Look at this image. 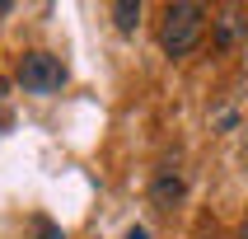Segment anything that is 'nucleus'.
<instances>
[{
    "instance_id": "obj_1",
    "label": "nucleus",
    "mask_w": 248,
    "mask_h": 239,
    "mask_svg": "<svg viewBox=\"0 0 248 239\" xmlns=\"http://www.w3.org/2000/svg\"><path fill=\"white\" fill-rule=\"evenodd\" d=\"M206 33V10L192 5V0H183V5H169L164 10V28H159V47L169 56H187L202 42Z\"/></svg>"
},
{
    "instance_id": "obj_2",
    "label": "nucleus",
    "mask_w": 248,
    "mask_h": 239,
    "mask_svg": "<svg viewBox=\"0 0 248 239\" xmlns=\"http://www.w3.org/2000/svg\"><path fill=\"white\" fill-rule=\"evenodd\" d=\"M14 80H19L24 94H56V89L66 84V61L52 56V52H24Z\"/></svg>"
},
{
    "instance_id": "obj_3",
    "label": "nucleus",
    "mask_w": 248,
    "mask_h": 239,
    "mask_svg": "<svg viewBox=\"0 0 248 239\" xmlns=\"http://www.w3.org/2000/svg\"><path fill=\"white\" fill-rule=\"evenodd\" d=\"M183 192H187V183H183L178 169H159L155 183H150V202H155L159 211H173V207L183 202Z\"/></svg>"
},
{
    "instance_id": "obj_4",
    "label": "nucleus",
    "mask_w": 248,
    "mask_h": 239,
    "mask_svg": "<svg viewBox=\"0 0 248 239\" xmlns=\"http://www.w3.org/2000/svg\"><path fill=\"white\" fill-rule=\"evenodd\" d=\"M112 19H117L122 33H136V24H140V0H117V5H112Z\"/></svg>"
},
{
    "instance_id": "obj_5",
    "label": "nucleus",
    "mask_w": 248,
    "mask_h": 239,
    "mask_svg": "<svg viewBox=\"0 0 248 239\" xmlns=\"http://www.w3.org/2000/svg\"><path fill=\"white\" fill-rule=\"evenodd\" d=\"M38 239H66V235H61V225H52V221H38Z\"/></svg>"
},
{
    "instance_id": "obj_6",
    "label": "nucleus",
    "mask_w": 248,
    "mask_h": 239,
    "mask_svg": "<svg viewBox=\"0 0 248 239\" xmlns=\"http://www.w3.org/2000/svg\"><path fill=\"white\" fill-rule=\"evenodd\" d=\"M126 239H150V235H145V230L136 225V230H126Z\"/></svg>"
},
{
    "instance_id": "obj_7",
    "label": "nucleus",
    "mask_w": 248,
    "mask_h": 239,
    "mask_svg": "<svg viewBox=\"0 0 248 239\" xmlns=\"http://www.w3.org/2000/svg\"><path fill=\"white\" fill-rule=\"evenodd\" d=\"M206 239H216V235H206Z\"/></svg>"
}]
</instances>
